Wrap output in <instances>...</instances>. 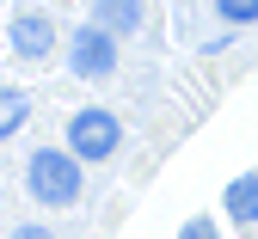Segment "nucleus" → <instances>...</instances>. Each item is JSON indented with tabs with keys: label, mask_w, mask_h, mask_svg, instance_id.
<instances>
[{
	"label": "nucleus",
	"mask_w": 258,
	"mask_h": 239,
	"mask_svg": "<svg viewBox=\"0 0 258 239\" xmlns=\"http://www.w3.org/2000/svg\"><path fill=\"white\" fill-rule=\"evenodd\" d=\"M221 202H228V215H234V221H246V227H258V172H246V178H234V184H228V196H221Z\"/></svg>",
	"instance_id": "nucleus-5"
},
{
	"label": "nucleus",
	"mask_w": 258,
	"mask_h": 239,
	"mask_svg": "<svg viewBox=\"0 0 258 239\" xmlns=\"http://www.w3.org/2000/svg\"><path fill=\"white\" fill-rule=\"evenodd\" d=\"M80 166L86 160L74 147H37L25 166V190L37 202H49V209H68V202H80Z\"/></svg>",
	"instance_id": "nucleus-1"
},
{
	"label": "nucleus",
	"mask_w": 258,
	"mask_h": 239,
	"mask_svg": "<svg viewBox=\"0 0 258 239\" xmlns=\"http://www.w3.org/2000/svg\"><path fill=\"white\" fill-rule=\"evenodd\" d=\"M178 239H221V233H215V221L203 215V221H184V233H178Z\"/></svg>",
	"instance_id": "nucleus-9"
},
{
	"label": "nucleus",
	"mask_w": 258,
	"mask_h": 239,
	"mask_svg": "<svg viewBox=\"0 0 258 239\" xmlns=\"http://www.w3.org/2000/svg\"><path fill=\"white\" fill-rule=\"evenodd\" d=\"M68 147L92 166V160H111L117 147H123V123L111 117V111H99V105H92V111H74L68 117Z\"/></svg>",
	"instance_id": "nucleus-3"
},
{
	"label": "nucleus",
	"mask_w": 258,
	"mask_h": 239,
	"mask_svg": "<svg viewBox=\"0 0 258 239\" xmlns=\"http://www.w3.org/2000/svg\"><path fill=\"white\" fill-rule=\"evenodd\" d=\"M7 239H55V233H49V227H43V221H19V227H13V233H7Z\"/></svg>",
	"instance_id": "nucleus-10"
},
{
	"label": "nucleus",
	"mask_w": 258,
	"mask_h": 239,
	"mask_svg": "<svg viewBox=\"0 0 258 239\" xmlns=\"http://www.w3.org/2000/svg\"><path fill=\"white\" fill-rule=\"evenodd\" d=\"M7 43H13L19 61H43V55L55 49V25H49L43 13H19V19L7 25Z\"/></svg>",
	"instance_id": "nucleus-4"
},
{
	"label": "nucleus",
	"mask_w": 258,
	"mask_h": 239,
	"mask_svg": "<svg viewBox=\"0 0 258 239\" xmlns=\"http://www.w3.org/2000/svg\"><path fill=\"white\" fill-rule=\"evenodd\" d=\"M221 25H258V0H215Z\"/></svg>",
	"instance_id": "nucleus-8"
},
{
	"label": "nucleus",
	"mask_w": 258,
	"mask_h": 239,
	"mask_svg": "<svg viewBox=\"0 0 258 239\" xmlns=\"http://www.w3.org/2000/svg\"><path fill=\"white\" fill-rule=\"evenodd\" d=\"M25 117H31V98L7 86V98H0V135H7V141H13V135L25 129Z\"/></svg>",
	"instance_id": "nucleus-7"
},
{
	"label": "nucleus",
	"mask_w": 258,
	"mask_h": 239,
	"mask_svg": "<svg viewBox=\"0 0 258 239\" xmlns=\"http://www.w3.org/2000/svg\"><path fill=\"white\" fill-rule=\"evenodd\" d=\"M92 19L111 25L117 37H129V31H142V0H99V7H92Z\"/></svg>",
	"instance_id": "nucleus-6"
},
{
	"label": "nucleus",
	"mask_w": 258,
	"mask_h": 239,
	"mask_svg": "<svg viewBox=\"0 0 258 239\" xmlns=\"http://www.w3.org/2000/svg\"><path fill=\"white\" fill-rule=\"evenodd\" d=\"M68 74H80V80H111L117 74V31L111 25L92 19L68 37Z\"/></svg>",
	"instance_id": "nucleus-2"
}]
</instances>
